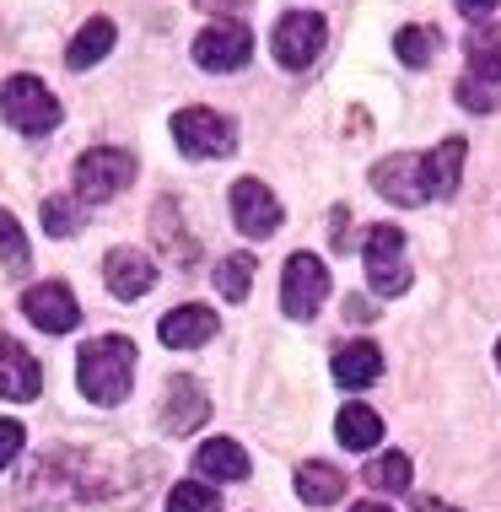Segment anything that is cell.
Instances as JSON below:
<instances>
[{
  "label": "cell",
  "mask_w": 501,
  "mask_h": 512,
  "mask_svg": "<svg viewBox=\"0 0 501 512\" xmlns=\"http://www.w3.org/2000/svg\"><path fill=\"white\" fill-rule=\"evenodd\" d=\"M329 297V270L318 254H291L286 270H281V308L286 318H297V324H313L318 308H324Z\"/></svg>",
  "instance_id": "ba28073f"
},
{
  "label": "cell",
  "mask_w": 501,
  "mask_h": 512,
  "mask_svg": "<svg viewBox=\"0 0 501 512\" xmlns=\"http://www.w3.org/2000/svg\"><path fill=\"white\" fill-rule=\"evenodd\" d=\"M383 372V351L372 340H351L334 351V383L340 389H367V383H378Z\"/></svg>",
  "instance_id": "ac0fdd59"
},
{
  "label": "cell",
  "mask_w": 501,
  "mask_h": 512,
  "mask_svg": "<svg viewBox=\"0 0 501 512\" xmlns=\"http://www.w3.org/2000/svg\"><path fill=\"white\" fill-rule=\"evenodd\" d=\"M167 512H221V496L205 480H178L167 491Z\"/></svg>",
  "instance_id": "f546056e"
},
{
  "label": "cell",
  "mask_w": 501,
  "mask_h": 512,
  "mask_svg": "<svg viewBox=\"0 0 501 512\" xmlns=\"http://www.w3.org/2000/svg\"><path fill=\"white\" fill-rule=\"evenodd\" d=\"M410 507L415 512H464V507H448L442 496H410Z\"/></svg>",
  "instance_id": "d6a6232c"
},
{
  "label": "cell",
  "mask_w": 501,
  "mask_h": 512,
  "mask_svg": "<svg viewBox=\"0 0 501 512\" xmlns=\"http://www.w3.org/2000/svg\"><path fill=\"white\" fill-rule=\"evenodd\" d=\"M173 141L184 157H232L238 151V124L227 114H216V108H178Z\"/></svg>",
  "instance_id": "8992f818"
},
{
  "label": "cell",
  "mask_w": 501,
  "mask_h": 512,
  "mask_svg": "<svg viewBox=\"0 0 501 512\" xmlns=\"http://www.w3.org/2000/svg\"><path fill=\"white\" fill-rule=\"evenodd\" d=\"M297 496L308 507H334L345 496V475L324 459H308V464H297Z\"/></svg>",
  "instance_id": "44dd1931"
},
{
  "label": "cell",
  "mask_w": 501,
  "mask_h": 512,
  "mask_svg": "<svg viewBox=\"0 0 501 512\" xmlns=\"http://www.w3.org/2000/svg\"><path fill=\"white\" fill-rule=\"evenodd\" d=\"M227 200H232V221H238L243 238H275V227H281L286 211H281V200H275L259 178H238Z\"/></svg>",
  "instance_id": "4fadbf2b"
},
{
  "label": "cell",
  "mask_w": 501,
  "mask_h": 512,
  "mask_svg": "<svg viewBox=\"0 0 501 512\" xmlns=\"http://www.w3.org/2000/svg\"><path fill=\"white\" fill-rule=\"evenodd\" d=\"M135 184V151L124 146H92L76 157V200L81 205H103L124 195Z\"/></svg>",
  "instance_id": "277c9868"
},
{
  "label": "cell",
  "mask_w": 501,
  "mask_h": 512,
  "mask_svg": "<svg viewBox=\"0 0 501 512\" xmlns=\"http://www.w3.org/2000/svg\"><path fill=\"white\" fill-rule=\"evenodd\" d=\"M0 265H6L11 281H22L33 270V248H27V232L11 211H0Z\"/></svg>",
  "instance_id": "603a6c76"
},
{
  "label": "cell",
  "mask_w": 501,
  "mask_h": 512,
  "mask_svg": "<svg viewBox=\"0 0 501 512\" xmlns=\"http://www.w3.org/2000/svg\"><path fill=\"white\" fill-rule=\"evenodd\" d=\"M130 459L124 453H97V448H44L33 453V464L17 480V502L22 512H76L92 502L130 491Z\"/></svg>",
  "instance_id": "6da1fadb"
},
{
  "label": "cell",
  "mask_w": 501,
  "mask_h": 512,
  "mask_svg": "<svg viewBox=\"0 0 501 512\" xmlns=\"http://www.w3.org/2000/svg\"><path fill=\"white\" fill-rule=\"evenodd\" d=\"M76 383L92 405H124L135 383V345L124 335H97L76 351Z\"/></svg>",
  "instance_id": "3957f363"
},
{
  "label": "cell",
  "mask_w": 501,
  "mask_h": 512,
  "mask_svg": "<svg viewBox=\"0 0 501 512\" xmlns=\"http://www.w3.org/2000/svg\"><path fill=\"white\" fill-rule=\"evenodd\" d=\"M437 49H442L437 27H405V33L394 38V54L405 65H431V60H437Z\"/></svg>",
  "instance_id": "83f0119b"
},
{
  "label": "cell",
  "mask_w": 501,
  "mask_h": 512,
  "mask_svg": "<svg viewBox=\"0 0 501 512\" xmlns=\"http://www.w3.org/2000/svg\"><path fill=\"white\" fill-rule=\"evenodd\" d=\"M464 141H442L437 151H394L372 168V189L394 205H426V200H448L464 173Z\"/></svg>",
  "instance_id": "7a4b0ae2"
},
{
  "label": "cell",
  "mask_w": 501,
  "mask_h": 512,
  "mask_svg": "<svg viewBox=\"0 0 501 512\" xmlns=\"http://www.w3.org/2000/svg\"><path fill=\"white\" fill-rule=\"evenodd\" d=\"M205 11H227V17H238V11H248V0H200Z\"/></svg>",
  "instance_id": "836d02e7"
},
{
  "label": "cell",
  "mask_w": 501,
  "mask_h": 512,
  "mask_svg": "<svg viewBox=\"0 0 501 512\" xmlns=\"http://www.w3.org/2000/svg\"><path fill=\"white\" fill-rule=\"evenodd\" d=\"M27 448V432H22V421H0V469H11L17 464V453Z\"/></svg>",
  "instance_id": "4dcf8cb0"
},
{
  "label": "cell",
  "mask_w": 501,
  "mask_h": 512,
  "mask_svg": "<svg viewBox=\"0 0 501 512\" xmlns=\"http://www.w3.org/2000/svg\"><path fill=\"white\" fill-rule=\"evenodd\" d=\"M216 329H221V318L205 308V302H184V308H173L157 324V335H162L167 351H194V345L216 340Z\"/></svg>",
  "instance_id": "2e32d148"
},
{
  "label": "cell",
  "mask_w": 501,
  "mask_h": 512,
  "mask_svg": "<svg viewBox=\"0 0 501 512\" xmlns=\"http://www.w3.org/2000/svg\"><path fill=\"white\" fill-rule=\"evenodd\" d=\"M367 259V281L378 297H405L410 292V259H405V232L399 227H372L361 243Z\"/></svg>",
  "instance_id": "52a82bcc"
},
{
  "label": "cell",
  "mask_w": 501,
  "mask_h": 512,
  "mask_svg": "<svg viewBox=\"0 0 501 512\" xmlns=\"http://www.w3.org/2000/svg\"><path fill=\"white\" fill-rule=\"evenodd\" d=\"M458 103L469 114H496L501 108V76H464L458 81Z\"/></svg>",
  "instance_id": "f1b7e54d"
},
{
  "label": "cell",
  "mask_w": 501,
  "mask_h": 512,
  "mask_svg": "<svg viewBox=\"0 0 501 512\" xmlns=\"http://www.w3.org/2000/svg\"><path fill=\"white\" fill-rule=\"evenodd\" d=\"M324 44H329V22L318 17V11H286V17L275 22V38H270L275 60H281L286 71H308Z\"/></svg>",
  "instance_id": "9c48e42d"
},
{
  "label": "cell",
  "mask_w": 501,
  "mask_h": 512,
  "mask_svg": "<svg viewBox=\"0 0 501 512\" xmlns=\"http://www.w3.org/2000/svg\"><path fill=\"white\" fill-rule=\"evenodd\" d=\"M453 6H458V11H464V17H469V22H485V17H491V11L501 6V0H453Z\"/></svg>",
  "instance_id": "1f68e13d"
},
{
  "label": "cell",
  "mask_w": 501,
  "mask_h": 512,
  "mask_svg": "<svg viewBox=\"0 0 501 512\" xmlns=\"http://www.w3.org/2000/svg\"><path fill=\"white\" fill-rule=\"evenodd\" d=\"M351 512H388V507H383V502H356Z\"/></svg>",
  "instance_id": "e575fe53"
},
{
  "label": "cell",
  "mask_w": 501,
  "mask_h": 512,
  "mask_svg": "<svg viewBox=\"0 0 501 512\" xmlns=\"http://www.w3.org/2000/svg\"><path fill=\"white\" fill-rule=\"evenodd\" d=\"M103 281L119 302H141L151 286H157V265L141 254V248H108L103 259Z\"/></svg>",
  "instance_id": "5bb4252c"
},
{
  "label": "cell",
  "mask_w": 501,
  "mask_h": 512,
  "mask_svg": "<svg viewBox=\"0 0 501 512\" xmlns=\"http://www.w3.org/2000/svg\"><path fill=\"white\" fill-rule=\"evenodd\" d=\"M22 313L33 318L44 335H71L81 324V308H76V292L65 281H38L22 292Z\"/></svg>",
  "instance_id": "7c38bea8"
},
{
  "label": "cell",
  "mask_w": 501,
  "mask_h": 512,
  "mask_svg": "<svg viewBox=\"0 0 501 512\" xmlns=\"http://www.w3.org/2000/svg\"><path fill=\"white\" fill-rule=\"evenodd\" d=\"M469 76H501V27H475V38H469Z\"/></svg>",
  "instance_id": "4316f807"
},
{
  "label": "cell",
  "mask_w": 501,
  "mask_h": 512,
  "mask_svg": "<svg viewBox=\"0 0 501 512\" xmlns=\"http://www.w3.org/2000/svg\"><path fill=\"white\" fill-rule=\"evenodd\" d=\"M81 227H87V205L76 195H49L44 200V232L49 238H76Z\"/></svg>",
  "instance_id": "484cf974"
},
{
  "label": "cell",
  "mask_w": 501,
  "mask_h": 512,
  "mask_svg": "<svg viewBox=\"0 0 501 512\" xmlns=\"http://www.w3.org/2000/svg\"><path fill=\"white\" fill-rule=\"evenodd\" d=\"M361 480H367L372 491H410L415 464H410V453H378V459L361 469Z\"/></svg>",
  "instance_id": "cb8c5ba5"
},
{
  "label": "cell",
  "mask_w": 501,
  "mask_h": 512,
  "mask_svg": "<svg viewBox=\"0 0 501 512\" xmlns=\"http://www.w3.org/2000/svg\"><path fill=\"white\" fill-rule=\"evenodd\" d=\"M254 254H248V248H243V254H227V259H221V265H216V292L221 297H227V302H248V292H254Z\"/></svg>",
  "instance_id": "d4e9b609"
},
{
  "label": "cell",
  "mask_w": 501,
  "mask_h": 512,
  "mask_svg": "<svg viewBox=\"0 0 501 512\" xmlns=\"http://www.w3.org/2000/svg\"><path fill=\"white\" fill-rule=\"evenodd\" d=\"M0 114H6V124L22 135H49L54 124L65 119V108L38 76H11L6 87H0Z\"/></svg>",
  "instance_id": "5b68a950"
},
{
  "label": "cell",
  "mask_w": 501,
  "mask_h": 512,
  "mask_svg": "<svg viewBox=\"0 0 501 512\" xmlns=\"http://www.w3.org/2000/svg\"><path fill=\"white\" fill-rule=\"evenodd\" d=\"M114 38H119L114 22H108V17H92V22L71 38V49H65V65H71V71H92V65L103 60L108 49H114Z\"/></svg>",
  "instance_id": "7402d4cb"
},
{
  "label": "cell",
  "mask_w": 501,
  "mask_h": 512,
  "mask_svg": "<svg viewBox=\"0 0 501 512\" xmlns=\"http://www.w3.org/2000/svg\"><path fill=\"white\" fill-rule=\"evenodd\" d=\"M496 362H501V340H496Z\"/></svg>",
  "instance_id": "d590c367"
},
{
  "label": "cell",
  "mask_w": 501,
  "mask_h": 512,
  "mask_svg": "<svg viewBox=\"0 0 501 512\" xmlns=\"http://www.w3.org/2000/svg\"><path fill=\"white\" fill-rule=\"evenodd\" d=\"M194 475H200L205 486H211V480H243L248 475V453L232 437H211V442H200V453H194Z\"/></svg>",
  "instance_id": "d6986e66"
},
{
  "label": "cell",
  "mask_w": 501,
  "mask_h": 512,
  "mask_svg": "<svg viewBox=\"0 0 501 512\" xmlns=\"http://www.w3.org/2000/svg\"><path fill=\"white\" fill-rule=\"evenodd\" d=\"M44 394V372H38L33 351L17 345L11 335H0V399H11V405H27V399Z\"/></svg>",
  "instance_id": "9a60e30c"
},
{
  "label": "cell",
  "mask_w": 501,
  "mask_h": 512,
  "mask_svg": "<svg viewBox=\"0 0 501 512\" xmlns=\"http://www.w3.org/2000/svg\"><path fill=\"white\" fill-rule=\"evenodd\" d=\"M334 437H340V448L351 453H367L383 442V415L372 405H345L340 415H334Z\"/></svg>",
  "instance_id": "ffe728a7"
},
{
  "label": "cell",
  "mask_w": 501,
  "mask_h": 512,
  "mask_svg": "<svg viewBox=\"0 0 501 512\" xmlns=\"http://www.w3.org/2000/svg\"><path fill=\"white\" fill-rule=\"evenodd\" d=\"M151 232H157L162 259H173L178 270H189L194 259H200V243H194L189 227L178 221V200H173V195H162L157 205H151Z\"/></svg>",
  "instance_id": "e0dca14e"
},
{
  "label": "cell",
  "mask_w": 501,
  "mask_h": 512,
  "mask_svg": "<svg viewBox=\"0 0 501 512\" xmlns=\"http://www.w3.org/2000/svg\"><path fill=\"white\" fill-rule=\"evenodd\" d=\"M205 415H211V394H205L200 383L189 378V372L167 378V389H162V415H157L167 437H189V432H200Z\"/></svg>",
  "instance_id": "8fae6325"
},
{
  "label": "cell",
  "mask_w": 501,
  "mask_h": 512,
  "mask_svg": "<svg viewBox=\"0 0 501 512\" xmlns=\"http://www.w3.org/2000/svg\"><path fill=\"white\" fill-rule=\"evenodd\" d=\"M248 54H254V33H248V22H238V17H221L194 38V60H200L205 71H221V76L248 65Z\"/></svg>",
  "instance_id": "30bf717a"
}]
</instances>
